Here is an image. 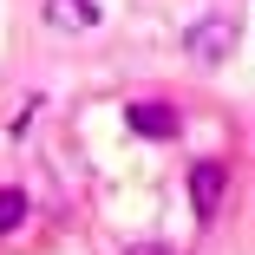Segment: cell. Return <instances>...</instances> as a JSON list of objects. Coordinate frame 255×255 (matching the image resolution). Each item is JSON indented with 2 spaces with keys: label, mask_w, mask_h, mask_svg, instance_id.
<instances>
[{
  "label": "cell",
  "mask_w": 255,
  "mask_h": 255,
  "mask_svg": "<svg viewBox=\"0 0 255 255\" xmlns=\"http://www.w3.org/2000/svg\"><path fill=\"white\" fill-rule=\"evenodd\" d=\"M236 39H242V26H236L229 13H210V20H196V26L183 33V46H190L196 66H223V59L236 53Z\"/></svg>",
  "instance_id": "6da1fadb"
},
{
  "label": "cell",
  "mask_w": 255,
  "mask_h": 255,
  "mask_svg": "<svg viewBox=\"0 0 255 255\" xmlns=\"http://www.w3.org/2000/svg\"><path fill=\"white\" fill-rule=\"evenodd\" d=\"M223 196H229V170H223L216 157H203V164L190 170V203H196V216L210 223V216L223 210Z\"/></svg>",
  "instance_id": "7a4b0ae2"
},
{
  "label": "cell",
  "mask_w": 255,
  "mask_h": 255,
  "mask_svg": "<svg viewBox=\"0 0 255 255\" xmlns=\"http://www.w3.org/2000/svg\"><path fill=\"white\" fill-rule=\"evenodd\" d=\"M125 125L137 137H177V105H164V98H137V105H125Z\"/></svg>",
  "instance_id": "3957f363"
},
{
  "label": "cell",
  "mask_w": 255,
  "mask_h": 255,
  "mask_svg": "<svg viewBox=\"0 0 255 255\" xmlns=\"http://www.w3.org/2000/svg\"><path fill=\"white\" fill-rule=\"evenodd\" d=\"M46 26H59V33H85V26H98V7L92 0H46Z\"/></svg>",
  "instance_id": "277c9868"
},
{
  "label": "cell",
  "mask_w": 255,
  "mask_h": 255,
  "mask_svg": "<svg viewBox=\"0 0 255 255\" xmlns=\"http://www.w3.org/2000/svg\"><path fill=\"white\" fill-rule=\"evenodd\" d=\"M26 210H33V203H26V190H13V183H0V236H13V229L26 223Z\"/></svg>",
  "instance_id": "5b68a950"
},
{
  "label": "cell",
  "mask_w": 255,
  "mask_h": 255,
  "mask_svg": "<svg viewBox=\"0 0 255 255\" xmlns=\"http://www.w3.org/2000/svg\"><path fill=\"white\" fill-rule=\"evenodd\" d=\"M125 255H170V249H164V242H131Z\"/></svg>",
  "instance_id": "8992f818"
}]
</instances>
